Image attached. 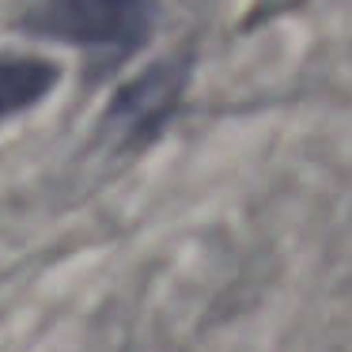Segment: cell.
I'll return each instance as SVG.
<instances>
[{"label":"cell","mask_w":352,"mask_h":352,"mask_svg":"<svg viewBox=\"0 0 352 352\" xmlns=\"http://www.w3.org/2000/svg\"><path fill=\"white\" fill-rule=\"evenodd\" d=\"M27 27L50 38L122 57L144 42L152 27V4L148 0H50L27 19Z\"/></svg>","instance_id":"6da1fadb"},{"label":"cell","mask_w":352,"mask_h":352,"mask_svg":"<svg viewBox=\"0 0 352 352\" xmlns=\"http://www.w3.org/2000/svg\"><path fill=\"white\" fill-rule=\"evenodd\" d=\"M178 84H182V72L178 69H152L144 80H137L133 87H125L114 99V122L125 133H144L152 125H160L167 118V110L175 107Z\"/></svg>","instance_id":"7a4b0ae2"},{"label":"cell","mask_w":352,"mask_h":352,"mask_svg":"<svg viewBox=\"0 0 352 352\" xmlns=\"http://www.w3.org/2000/svg\"><path fill=\"white\" fill-rule=\"evenodd\" d=\"M57 84V69L38 57H0V118L34 107Z\"/></svg>","instance_id":"3957f363"}]
</instances>
